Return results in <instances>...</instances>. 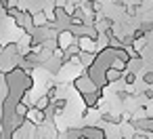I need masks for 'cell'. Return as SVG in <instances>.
<instances>
[{
	"instance_id": "1",
	"label": "cell",
	"mask_w": 153,
	"mask_h": 139,
	"mask_svg": "<svg viewBox=\"0 0 153 139\" xmlns=\"http://www.w3.org/2000/svg\"><path fill=\"white\" fill-rule=\"evenodd\" d=\"M74 89H76L80 95H88V93H94L99 86H97V84H94V82H92L84 72H82L80 76H76V78H74Z\"/></svg>"
},
{
	"instance_id": "2",
	"label": "cell",
	"mask_w": 153,
	"mask_h": 139,
	"mask_svg": "<svg viewBox=\"0 0 153 139\" xmlns=\"http://www.w3.org/2000/svg\"><path fill=\"white\" fill-rule=\"evenodd\" d=\"M55 42H57V49H61V51H65L69 44H74L76 42V38H74V34H71V30L67 28V30H61L57 36H55Z\"/></svg>"
},
{
	"instance_id": "3",
	"label": "cell",
	"mask_w": 153,
	"mask_h": 139,
	"mask_svg": "<svg viewBox=\"0 0 153 139\" xmlns=\"http://www.w3.org/2000/svg\"><path fill=\"white\" fill-rule=\"evenodd\" d=\"M25 120L32 124V126H42L44 122H46V116H44V112H40V110H36V107H30V112H27V116H25Z\"/></svg>"
},
{
	"instance_id": "4",
	"label": "cell",
	"mask_w": 153,
	"mask_h": 139,
	"mask_svg": "<svg viewBox=\"0 0 153 139\" xmlns=\"http://www.w3.org/2000/svg\"><path fill=\"white\" fill-rule=\"evenodd\" d=\"M46 23H48V17H46L44 11H36V13H32V26H34V30H38V28H46Z\"/></svg>"
},
{
	"instance_id": "5",
	"label": "cell",
	"mask_w": 153,
	"mask_h": 139,
	"mask_svg": "<svg viewBox=\"0 0 153 139\" xmlns=\"http://www.w3.org/2000/svg\"><path fill=\"white\" fill-rule=\"evenodd\" d=\"M122 78V72H117V70H113V68H107L105 70V84H113V82H117Z\"/></svg>"
},
{
	"instance_id": "6",
	"label": "cell",
	"mask_w": 153,
	"mask_h": 139,
	"mask_svg": "<svg viewBox=\"0 0 153 139\" xmlns=\"http://www.w3.org/2000/svg\"><path fill=\"white\" fill-rule=\"evenodd\" d=\"M51 103H53V101H51V99H48L46 95H40V97H38V99L34 101V105H32V107L40 110V112H46V110L51 107Z\"/></svg>"
},
{
	"instance_id": "7",
	"label": "cell",
	"mask_w": 153,
	"mask_h": 139,
	"mask_svg": "<svg viewBox=\"0 0 153 139\" xmlns=\"http://www.w3.org/2000/svg\"><path fill=\"white\" fill-rule=\"evenodd\" d=\"M53 9H67V0H55Z\"/></svg>"
},
{
	"instance_id": "8",
	"label": "cell",
	"mask_w": 153,
	"mask_h": 139,
	"mask_svg": "<svg viewBox=\"0 0 153 139\" xmlns=\"http://www.w3.org/2000/svg\"><path fill=\"white\" fill-rule=\"evenodd\" d=\"M134 80H136V74H134V72H128V74H126V82H128V84H134Z\"/></svg>"
},
{
	"instance_id": "9",
	"label": "cell",
	"mask_w": 153,
	"mask_h": 139,
	"mask_svg": "<svg viewBox=\"0 0 153 139\" xmlns=\"http://www.w3.org/2000/svg\"><path fill=\"white\" fill-rule=\"evenodd\" d=\"M145 82H147V84H153V70L145 74Z\"/></svg>"
},
{
	"instance_id": "10",
	"label": "cell",
	"mask_w": 153,
	"mask_h": 139,
	"mask_svg": "<svg viewBox=\"0 0 153 139\" xmlns=\"http://www.w3.org/2000/svg\"><path fill=\"white\" fill-rule=\"evenodd\" d=\"M2 51H4V44H0V55H2Z\"/></svg>"
},
{
	"instance_id": "11",
	"label": "cell",
	"mask_w": 153,
	"mask_h": 139,
	"mask_svg": "<svg viewBox=\"0 0 153 139\" xmlns=\"http://www.w3.org/2000/svg\"><path fill=\"white\" fill-rule=\"evenodd\" d=\"M78 139H88V137H84V135H80V137H78Z\"/></svg>"
}]
</instances>
